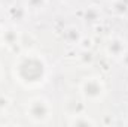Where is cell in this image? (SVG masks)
Listing matches in <instances>:
<instances>
[{"label": "cell", "mask_w": 128, "mask_h": 127, "mask_svg": "<svg viewBox=\"0 0 128 127\" xmlns=\"http://www.w3.org/2000/svg\"><path fill=\"white\" fill-rule=\"evenodd\" d=\"M49 114V102L43 97H36L30 102V112L27 111V117H30L34 123H46V120L51 117Z\"/></svg>", "instance_id": "1"}]
</instances>
